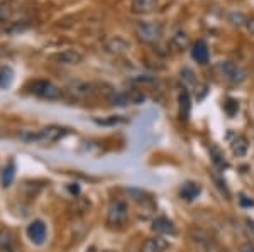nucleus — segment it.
I'll list each match as a JSON object with an SVG mask.
<instances>
[{
  "mask_svg": "<svg viewBox=\"0 0 254 252\" xmlns=\"http://www.w3.org/2000/svg\"><path fill=\"white\" fill-rule=\"evenodd\" d=\"M159 0H130V10L136 15H149L156 12Z\"/></svg>",
  "mask_w": 254,
  "mask_h": 252,
  "instance_id": "8",
  "label": "nucleus"
},
{
  "mask_svg": "<svg viewBox=\"0 0 254 252\" xmlns=\"http://www.w3.org/2000/svg\"><path fill=\"white\" fill-rule=\"evenodd\" d=\"M232 148V152H234V156L237 157H243L248 154V149H249V141L246 139L244 136H237L234 141H232L231 144Z\"/></svg>",
  "mask_w": 254,
  "mask_h": 252,
  "instance_id": "17",
  "label": "nucleus"
},
{
  "mask_svg": "<svg viewBox=\"0 0 254 252\" xmlns=\"http://www.w3.org/2000/svg\"><path fill=\"white\" fill-rule=\"evenodd\" d=\"M224 110L227 112V115H229V117H234L236 113H237V110H239V103H237L236 100L229 99V100L224 103Z\"/></svg>",
  "mask_w": 254,
  "mask_h": 252,
  "instance_id": "23",
  "label": "nucleus"
},
{
  "mask_svg": "<svg viewBox=\"0 0 254 252\" xmlns=\"http://www.w3.org/2000/svg\"><path fill=\"white\" fill-rule=\"evenodd\" d=\"M200 192H202V186H200L198 183L187 181V183H183L182 188H180V197H182V200H185V202H193L200 195Z\"/></svg>",
  "mask_w": 254,
  "mask_h": 252,
  "instance_id": "14",
  "label": "nucleus"
},
{
  "mask_svg": "<svg viewBox=\"0 0 254 252\" xmlns=\"http://www.w3.org/2000/svg\"><path fill=\"white\" fill-rule=\"evenodd\" d=\"M191 58L198 64H207L210 61V51H208V44L203 39H198L196 43L191 44Z\"/></svg>",
  "mask_w": 254,
  "mask_h": 252,
  "instance_id": "9",
  "label": "nucleus"
},
{
  "mask_svg": "<svg viewBox=\"0 0 254 252\" xmlns=\"http://www.w3.org/2000/svg\"><path fill=\"white\" fill-rule=\"evenodd\" d=\"M31 93L44 100H58L61 99V90L49 80H36L31 83Z\"/></svg>",
  "mask_w": 254,
  "mask_h": 252,
  "instance_id": "4",
  "label": "nucleus"
},
{
  "mask_svg": "<svg viewBox=\"0 0 254 252\" xmlns=\"http://www.w3.org/2000/svg\"><path fill=\"white\" fill-rule=\"evenodd\" d=\"M178 101H180V117H182L183 120H188V117H190V95H188V92L183 90L180 93L178 97Z\"/></svg>",
  "mask_w": 254,
  "mask_h": 252,
  "instance_id": "18",
  "label": "nucleus"
},
{
  "mask_svg": "<svg viewBox=\"0 0 254 252\" xmlns=\"http://www.w3.org/2000/svg\"><path fill=\"white\" fill-rule=\"evenodd\" d=\"M190 239L200 252H224L222 247L217 244V241L212 235H208L207 232H203V230H200V229L191 230Z\"/></svg>",
  "mask_w": 254,
  "mask_h": 252,
  "instance_id": "5",
  "label": "nucleus"
},
{
  "mask_svg": "<svg viewBox=\"0 0 254 252\" xmlns=\"http://www.w3.org/2000/svg\"><path fill=\"white\" fill-rule=\"evenodd\" d=\"M46 235H48V229H46V223L43 220H34L27 225V237L31 239L32 244H44L46 241Z\"/></svg>",
  "mask_w": 254,
  "mask_h": 252,
  "instance_id": "7",
  "label": "nucleus"
},
{
  "mask_svg": "<svg viewBox=\"0 0 254 252\" xmlns=\"http://www.w3.org/2000/svg\"><path fill=\"white\" fill-rule=\"evenodd\" d=\"M239 202L243 203L244 206H253V205H254V202H253V200H248V197H246V195H241Z\"/></svg>",
  "mask_w": 254,
  "mask_h": 252,
  "instance_id": "29",
  "label": "nucleus"
},
{
  "mask_svg": "<svg viewBox=\"0 0 254 252\" xmlns=\"http://www.w3.org/2000/svg\"><path fill=\"white\" fill-rule=\"evenodd\" d=\"M92 92V87L88 83H76L73 87V93H78V95H88Z\"/></svg>",
  "mask_w": 254,
  "mask_h": 252,
  "instance_id": "24",
  "label": "nucleus"
},
{
  "mask_svg": "<svg viewBox=\"0 0 254 252\" xmlns=\"http://www.w3.org/2000/svg\"><path fill=\"white\" fill-rule=\"evenodd\" d=\"M239 252H254V244H251V242L243 244V246L239 247Z\"/></svg>",
  "mask_w": 254,
  "mask_h": 252,
  "instance_id": "27",
  "label": "nucleus"
},
{
  "mask_svg": "<svg viewBox=\"0 0 254 252\" xmlns=\"http://www.w3.org/2000/svg\"><path fill=\"white\" fill-rule=\"evenodd\" d=\"M229 22L234 27H246L248 15H244L243 12H232V14H229Z\"/></svg>",
  "mask_w": 254,
  "mask_h": 252,
  "instance_id": "21",
  "label": "nucleus"
},
{
  "mask_svg": "<svg viewBox=\"0 0 254 252\" xmlns=\"http://www.w3.org/2000/svg\"><path fill=\"white\" fill-rule=\"evenodd\" d=\"M246 29H248L249 34L254 36V15L248 17V22H246Z\"/></svg>",
  "mask_w": 254,
  "mask_h": 252,
  "instance_id": "26",
  "label": "nucleus"
},
{
  "mask_svg": "<svg viewBox=\"0 0 254 252\" xmlns=\"http://www.w3.org/2000/svg\"><path fill=\"white\" fill-rule=\"evenodd\" d=\"M165 26L159 20H141L134 27V34L142 44H156L161 41Z\"/></svg>",
  "mask_w": 254,
  "mask_h": 252,
  "instance_id": "1",
  "label": "nucleus"
},
{
  "mask_svg": "<svg viewBox=\"0 0 254 252\" xmlns=\"http://www.w3.org/2000/svg\"><path fill=\"white\" fill-rule=\"evenodd\" d=\"M10 19V9L7 5H0V24L9 22Z\"/></svg>",
  "mask_w": 254,
  "mask_h": 252,
  "instance_id": "25",
  "label": "nucleus"
},
{
  "mask_svg": "<svg viewBox=\"0 0 254 252\" xmlns=\"http://www.w3.org/2000/svg\"><path fill=\"white\" fill-rule=\"evenodd\" d=\"M14 176H15V164L14 161H10L5 168L2 169V183L3 186H10L12 181H14Z\"/></svg>",
  "mask_w": 254,
  "mask_h": 252,
  "instance_id": "19",
  "label": "nucleus"
},
{
  "mask_svg": "<svg viewBox=\"0 0 254 252\" xmlns=\"http://www.w3.org/2000/svg\"><path fill=\"white\" fill-rule=\"evenodd\" d=\"M66 136V129L61 127V125H48V127L41 129L39 132L32 134V136H24V139L27 142H36L41 146H48V144H55L60 139Z\"/></svg>",
  "mask_w": 254,
  "mask_h": 252,
  "instance_id": "3",
  "label": "nucleus"
},
{
  "mask_svg": "<svg viewBox=\"0 0 254 252\" xmlns=\"http://www.w3.org/2000/svg\"><path fill=\"white\" fill-rule=\"evenodd\" d=\"M153 230L159 235H176V225L173 222L170 220V218L166 217H158L154 218L153 222Z\"/></svg>",
  "mask_w": 254,
  "mask_h": 252,
  "instance_id": "12",
  "label": "nucleus"
},
{
  "mask_svg": "<svg viewBox=\"0 0 254 252\" xmlns=\"http://www.w3.org/2000/svg\"><path fill=\"white\" fill-rule=\"evenodd\" d=\"M253 63H254V58H253Z\"/></svg>",
  "mask_w": 254,
  "mask_h": 252,
  "instance_id": "31",
  "label": "nucleus"
},
{
  "mask_svg": "<svg viewBox=\"0 0 254 252\" xmlns=\"http://www.w3.org/2000/svg\"><path fill=\"white\" fill-rule=\"evenodd\" d=\"M0 252H22L9 230H0Z\"/></svg>",
  "mask_w": 254,
  "mask_h": 252,
  "instance_id": "15",
  "label": "nucleus"
},
{
  "mask_svg": "<svg viewBox=\"0 0 254 252\" xmlns=\"http://www.w3.org/2000/svg\"><path fill=\"white\" fill-rule=\"evenodd\" d=\"M51 59L60 64H80L83 61V54L76 50H64L53 54Z\"/></svg>",
  "mask_w": 254,
  "mask_h": 252,
  "instance_id": "10",
  "label": "nucleus"
},
{
  "mask_svg": "<svg viewBox=\"0 0 254 252\" xmlns=\"http://www.w3.org/2000/svg\"><path fill=\"white\" fill-rule=\"evenodd\" d=\"M127 217H129V210H127V205L122 200H114L109 205V210H107L109 225H114V227L124 225L127 222Z\"/></svg>",
  "mask_w": 254,
  "mask_h": 252,
  "instance_id": "6",
  "label": "nucleus"
},
{
  "mask_svg": "<svg viewBox=\"0 0 254 252\" xmlns=\"http://www.w3.org/2000/svg\"><path fill=\"white\" fill-rule=\"evenodd\" d=\"M215 71H217V75L222 76V78L231 85H241L248 78V73H246L244 68L232 63V61H220V63H217Z\"/></svg>",
  "mask_w": 254,
  "mask_h": 252,
  "instance_id": "2",
  "label": "nucleus"
},
{
  "mask_svg": "<svg viewBox=\"0 0 254 252\" xmlns=\"http://www.w3.org/2000/svg\"><path fill=\"white\" fill-rule=\"evenodd\" d=\"M85 252H97V249H95V247H90V249H87Z\"/></svg>",
  "mask_w": 254,
  "mask_h": 252,
  "instance_id": "30",
  "label": "nucleus"
},
{
  "mask_svg": "<svg viewBox=\"0 0 254 252\" xmlns=\"http://www.w3.org/2000/svg\"><path fill=\"white\" fill-rule=\"evenodd\" d=\"M129 43L121 38V36H116V38L109 39L107 44H105V50H107L109 52H112V54H124V52L129 51Z\"/></svg>",
  "mask_w": 254,
  "mask_h": 252,
  "instance_id": "16",
  "label": "nucleus"
},
{
  "mask_svg": "<svg viewBox=\"0 0 254 252\" xmlns=\"http://www.w3.org/2000/svg\"><path fill=\"white\" fill-rule=\"evenodd\" d=\"M12 80H14V71H12V68L10 66L0 68V88L10 87Z\"/></svg>",
  "mask_w": 254,
  "mask_h": 252,
  "instance_id": "20",
  "label": "nucleus"
},
{
  "mask_svg": "<svg viewBox=\"0 0 254 252\" xmlns=\"http://www.w3.org/2000/svg\"><path fill=\"white\" fill-rule=\"evenodd\" d=\"M0 2H3V0H0Z\"/></svg>",
  "mask_w": 254,
  "mask_h": 252,
  "instance_id": "32",
  "label": "nucleus"
},
{
  "mask_svg": "<svg viewBox=\"0 0 254 252\" xmlns=\"http://www.w3.org/2000/svg\"><path fill=\"white\" fill-rule=\"evenodd\" d=\"M246 229L249 230L251 237L254 239V220H251V218H246Z\"/></svg>",
  "mask_w": 254,
  "mask_h": 252,
  "instance_id": "28",
  "label": "nucleus"
},
{
  "mask_svg": "<svg viewBox=\"0 0 254 252\" xmlns=\"http://www.w3.org/2000/svg\"><path fill=\"white\" fill-rule=\"evenodd\" d=\"M168 46L171 48L173 51L180 52V51H185L188 46H190V38H188V34L185 31H176L173 36H171L170 43H168Z\"/></svg>",
  "mask_w": 254,
  "mask_h": 252,
  "instance_id": "13",
  "label": "nucleus"
},
{
  "mask_svg": "<svg viewBox=\"0 0 254 252\" xmlns=\"http://www.w3.org/2000/svg\"><path fill=\"white\" fill-rule=\"evenodd\" d=\"M170 247V242L163 239L161 235L156 237H147L141 246V252H165Z\"/></svg>",
  "mask_w": 254,
  "mask_h": 252,
  "instance_id": "11",
  "label": "nucleus"
},
{
  "mask_svg": "<svg viewBox=\"0 0 254 252\" xmlns=\"http://www.w3.org/2000/svg\"><path fill=\"white\" fill-rule=\"evenodd\" d=\"M126 119L122 115H109L105 119H95V124L98 125H117V124H124Z\"/></svg>",
  "mask_w": 254,
  "mask_h": 252,
  "instance_id": "22",
  "label": "nucleus"
}]
</instances>
